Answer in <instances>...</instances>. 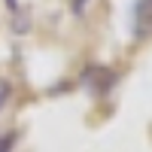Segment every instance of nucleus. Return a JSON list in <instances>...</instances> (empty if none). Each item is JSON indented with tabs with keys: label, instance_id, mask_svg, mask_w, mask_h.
<instances>
[{
	"label": "nucleus",
	"instance_id": "obj_1",
	"mask_svg": "<svg viewBox=\"0 0 152 152\" xmlns=\"http://www.w3.org/2000/svg\"><path fill=\"white\" fill-rule=\"evenodd\" d=\"M82 85L88 91H94V94H104V91H110V88L116 85V73L110 67H88L82 73Z\"/></svg>",
	"mask_w": 152,
	"mask_h": 152
},
{
	"label": "nucleus",
	"instance_id": "obj_2",
	"mask_svg": "<svg viewBox=\"0 0 152 152\" xmlns=\"http://www.w3.org/2000/svg\"><path fill=\"white\" fill-rule=\"evenodd\" d=\"M131 18H134V37L137 40H146L152 34V0H137Z\"/></svg>",
	"mask_w": 152,
	"mask_h": 152
},
{
	"label": "nucleus",
	"instance_id": "obj_3",
	"mask_svg": "<svg viewBox=\"0 0 152 152\" xmlns=\"http://www.w3.org/2000/svg\"><path fill=\"white\" fill-rule=\"evenodd\" d=\"M9 97H12V85H9V79L0 76V113H3V107L9 104Z\"/></svg>",
	"mask_w": 152,
	"mask_h": 152
},
{
	"label": "nucleus",
	"instance_id": "obj_4",
	"mask_svg": "<svg viewBox=\"0 0 152 152\" xmlns=\"http://www.w3.org/2000/svg\"><path fill=\"white\" fill-rule=\"evenodd\" d=\"M12 146H15V134L12 131L0 134V152H12Z\"/></svg>",
	"mask_w": 152,
	"mask_h": 152
},
{
	"label": "nucleus",
	"instance_id": "obj_5",
	"mask_svg": "<svg viewBox=\"0 0 152 152\" xmlns=\"http://www.w3.org/2000/svg\"><path fill=\"white\" fill-rule=\"evenodd\" d=\"M82 3L85 0H73V12H82Z\"/></svg>",
	"mask_w": 152,
	"mask_h": 152
}]
</instances>
